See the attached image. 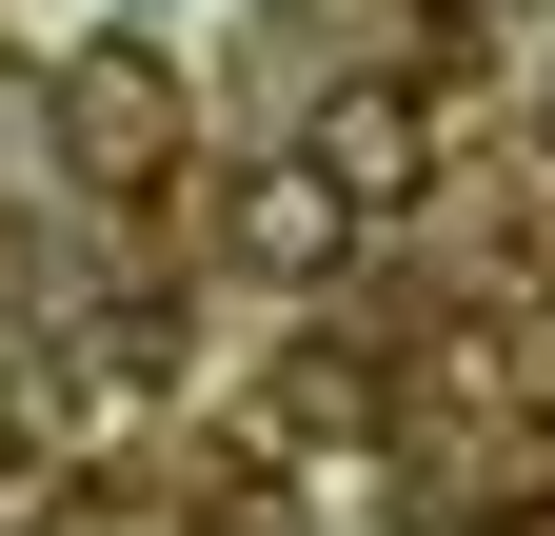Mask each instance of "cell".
Segmentation results:
<instances>
[{
  "label": "cell",
  "mask_w": 555,
  "mask_h": 536,
  "mask_svg": "<svg viewBox=\"0 0 555 536\" xmlns=\"http://www.w3.org/2000/svg\"><path fill=\"white\" fill-rule=\"evenodd\" d=\"M60 119H80V159H100V179H139V159H159V60H139V40L80 60V100H60Z\"/></svg>",
  "instance_id": "6da1fadb"
},
{
  "label": "cell",
  "mask_w": 555,
  "mask_h": 536,
  "mask_svg": "<svg viewBox=\"0 0 555 536\" xmlns=\"http://www.w3.org/2000/svg\"><path fill=\"white\" fill-rule=\"evenodd\" d=\"M238 258H258V279H318V258H337V199L318 179H258L238 199Z\"/></svg>",
  "instance_id": "7a4b0ae2"
},
{
  "label": "cell",
  "mask_w": 555,
  "mask_h": 536,
  "mask_svg": "<svg viewBox=\"0 0 555 536\" xmlns=\"http://www.w3.org/2000/svg\"><path fill=\"white\" fill-rule=\"evenodd\" d=\"M516 536H555V497H535V516H516Z\"/></svg>",
  "instance_id": "3957f363"
}]
</instances>
